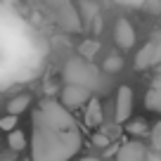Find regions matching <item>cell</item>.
<instances>
[{
	"label": "cell",
	"instance_id": "cell-1",
	"mask_svg": "<svg viewBox=\"0 0 161 161\" xmlns=\"http://www.w3.org/2000/svg\"><path fill=\"white\" fill-rule=\"evenodd\" d=\"M31 161H69L80 152V130L62 102L43 100L31 116Z\"/></svg>",
	"mask_w": 161,
	"mask_h": 161
},
{
	"label": "cell",
	"instance_id": "cell-2",
	"mask_svg": "<svg viewBox=\"0 0 161 161\" xmlns=\"http://www.w3.org/2000/svg\"><path fill=\"white\" fill-rule=\"evenodd\" d=\"M64 80L66 83H74V86H83L88 90H97L102 83V76L97 71V66L92 62L83 59V57H76L69 59L64 66Z\"/></svg>",
	"mask_w": 161,
	"mask_h": 161
},
{
	"label": "cell",
	"instance_id": "cell-3",
	"mask_svg": "<svg viewBox=\"0 0 161 161\" xmlns=\"http://www.w3.org/2000/svg\"><path fill=\"white\" fill-rule=\"evenodd\" d=\"M156 64H161V31L156 33V38L145 43L140 47V52L135 55L137 69H149V66H156Z\"/></svg>",
	"mask_w": 161,
	"mask_h": 161
},
{
	"label": "cell",
	"instance_id": "cell-4",
	"mask_svg": "<svg viewBox=\"0 0 161 161\" xmlns=\"http://www.w3.org/2000/svg\"><path fill=\"white\" fill-rule=\"evenodd\" d=\"M90 92L92 90H88V88H83V86H74V83H66L64 86V90H62V104L66 107V109H78V107H86V102L90 100Z\"/></svg>",
	"mask_w": 161,
	"mask_h": 161
},
{
	"label": "cell",
	"instance_id": "cell-5",
	"mask_svg": "<svg viewBox=\"0 0 161 161\" xmlns=\"http://www.w3.org/2000/svg\"><path fill=\"white\" fill-rule=\"evenodd\" d=\"M133 114V88L130 86H121L116 92V109H114V119L116 123H126Z\"/></svg>",
	"mask_w": 161,
	"mask_h": 161
},
{
	"label": "cell",
	"instance_id": "cell-6",
	"mask_svg": "<svg viewBox=\"0 0 161 161\" xmlns=\"http://www.w3.org/2000/svg\"><path fill=\"white\" fill-rule=\"evenodd\" d=\"M114 40L116 45L121 47V50H130L133 45H135V29H133V24L128 19H116L114 24Z\"/></svg>",
	"mask_w": 161,
	"mask_h": 161
},
{
	"label": "cell",
	"instance_id": "cell-7",
	"mask_svg": "<svg viewBox=\"0 0 161 161\" xmlns=\"http://www.w3.org/2000/svg\"><path fill=\"white\" fill-rule=\"evenodd\" d=\"M147 147L140 140H130L116 152V161H147Z\"/></svg>",
	"mask_w": 161,
	"mask_h": 161
},
{
	"label": "cell",
	"instance_id": "cell-8",
	"mask_svg": "<svg viewBox=\"0 0 161 161\" xmlns=\"http://www.w3.org/2000/svg\"><path fill=\"white\" fill-rule=\"evenodd\" d=\"M145 107L149 111L161 114V74L149 83V90H147V95H145Z\"/></svg>",
	"mask_w": 161,
	"mask_h": 161
},
{
	"label": "cell",
	"instance_id": "cell-9",
	"mask_svg": "<svg viewBox=\"0 0 161 161\" xmlns=\"http://www.w3.org/2000/svg\"><path fill=\"white\" fill-rule=\"evenodd\" d=\"M83 119H86V126L95 128L102 123V102L97 97H90L83 107Z\"/></svg>",
	"mask_w": 161,
	"mask_h": 161
},
{
	"label": "cell",
	"instance_id": "cell-10",
	"mask_svg": "<svg viewBox=\"0 0 161 161\" xmlns=\"http://www.w3.org/2000/svg\"><path fill=\"white\" fill-rule=\"evenodd\" d=\"M50 5H55V7H59V12L62 14H57V19L62 21V24L66 26V29H71V26H78V17H76V10L66 3V0H47Z\"/></svg>",
	"mask_w": 161,
	"mask_h": 161
},
{
	"label": "cell",
	"instance_id": "cell-11",
	"mask_svg": "<svg viewBox=\"0 0 161 161\" xmlns=\"http://www.w3.org/2000/svg\"><path fill=\"white\" fill-rule=\"evenodd\" d=\"M29 104H31V97L29 95H17L14 100H10V104H7V114L19 116V114H24V111L29 109Z\"/></svg>",
	"mask_w": 161,
	"mask_h": 161
},
{
	"label": "cell",
	"instance_id": "cell-12",
	"mask_svg": "<svg viewBox=\"0 0 161 161\" xmlns=\"http://www.w3.org/2000/svg\"><path fill=\"white\" fill-rule=\"evenodd\" d=\"M7 145H10V149H14V152H21L26 147V135L21 130H10L7 133Z\"/></svg>",
	"mask_w": 161,
	"mask_h": 161
},
{
	"label": "cell",
	"instance_id": "cell-13",
	"mask_svg": "<svg viewBox=\"0 0 161 161\" xmlns=\"http://www.w3.org/2000/svg\"><path fill=\"white\" fill-rule=\"evenodd\" d=\"M123 69V59H121L119 55H109L104 59V71L107 74H116V71H121Z\"/></svg>",
	"mask_w": 161,
	"mask_h": 161
},
{
	"label": "cell",
	"instance_id": "cell-14",
	"mask_svg": "<svg viewBox=\"0 0 161 161\" xmlns=\"http://www.w3.org/2000/svg\"><path fill=\"white\" fill-rule=\"evenodd\" d=\"M97 50H100V43H97V40H86V43L80 45V57H83V59H90Z\"/></svg>",
	"mask_w": 161,
	"mask_h": 161
},
{
	"label": "cell",
	"instance_id": "cell-15",
	"mask_svg": "<svg viewBox=\"0 0 161 161\" xmlns=\"http://www.w3.org/2000/svg\"><path fill=\"white\" fill-rule=\"evenodd\" d=\"M149 140H152V147H154L156 152H161V121L156 123L154 128H152V133H149Z\"/></svg>",
	"mask_w": 161,
	"mask_h": 161
},
{
	"label": "cell",
	"instance_id": "cell-16",
	"mask_svg": "<svg viewBox=\"0 0 161 161\" xmlns=\"http://www.w3.org/2000/svg\"><path fill=\"white\" fill-rule=\"evenodd\" d=\"M0 128H3V130H14L17 128V116L14 114H7V116H3V119H0Z\"/></svg>",
	"mask_w": 161,
	"mask_h": 161
},
{
	"label": "cell",
	"instance_id": "cell-17",
	"mask_svg": "<svg viewBox=\"0 0 161 161\" xmlns=\"http://www.w3.org/2000/svg\"><path fill=\"white\" fill-rule=\"evenodd\" d=\"M145 10L149 14H159L161 12V0H145Z\"/></svg>",
	"mask_w": 161,
	"mask_h": 161
},
{
	"label": "cell",
	"instance_id": "cell-18",
	"mask_svg": "<svg viewBox=\"0 0 161 161\" xmlns=\"http://www.w3.org/2000/svg\"><path fill=\"white\" fill-rule=\"evenodd\" d=\"M128 130H130L133 135H142V133H145V123H142V121H135V123L128 126Z\"/></svg>",
	"mask_w": 161,
	"mask_h": 161
},
{
	"label": "cell",
	"instance_id": "cell-19",
	"mask_svg": "<svg viewBox=\"0 0 161 161\" xmlns=\"http://www.w3.org/2000/svg\"><path fill=\"white\" fill-rule=\"evenodd\" d=\"M92 142H95V145H107V142H109V137H104V135H95V137H92Z\"/></svg>",
	"mask_w": 161,
	"mask_h": 161
},
{
	"label": "cell",
	"instance_id": "cell-20",
	"mask_svg": "<svg viewBox=\"0 0 161 161\" xmlns=\"http://www.w3.org/2000/svg\"><path fill=\"white\" fill-rule=\"evenodd\" d=\"M147 161H149V156H147ZM152 161H161V159H159V156H154V159H152Z\"/></svg>",
	"mask_w": 161,
	"mask_h": 161
},
{
	"label": "cell",
	"instance_id": "cell-21",
	"mask_svg": "<svg viewBox=\"0 0 161 161\" xmlns=\"http://www.w3.org/2000/svg\"><path fill=\"white\" fill-rule=\"evenodd\" d=\"M0 161H10V159H0Z\"/></svg>",
	"mask_w": 161,
	"mask_h": 161
}]
</instances>
